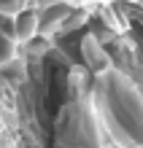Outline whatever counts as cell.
Segmentation results:
<instances>
[{"mask_svg": "<svg viewBox=\"0 0 143 148\" xmlns=\"http://www.w3.org/2000/svg\"><path fill=\"white\" fill-rule=\"evenodd\" d=\"M11 35H14L16 43H27V40L41 35V16H38L35 8L24 5L19 14L11 16Z\"/></svg>", "mask_w": 143, "mask_h": 148, "instance_id": "cell-1", "label": "cell"}]
</instances>
